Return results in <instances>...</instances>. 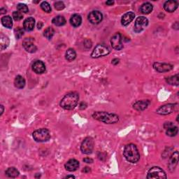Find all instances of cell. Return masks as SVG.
<instances>
[{
  "mask_svg": "<svg viewBox=\"0 0 179 179\" xmlns=\"http://www.w3.org/2000/svg\"><path fill=\"white\" fill-rule=\"evenodd\" d=\"M114 4V2L113 1H107L106 2V4L109 5V6H111V5H113Z\"/></svg>",
  "mask_w": 179,
  "mask_h": 179,
  "instance_id": "obj_46",
  "label": "cell"
},
{
  "mask_svg": "<svg viewBox=\"0 0 179 179\" xmlns=\"http://www.w3.org/2000/svg\"><path fill=\"white\" fill-rule=\"evenodd\" d=\"M83 162L86 163H93V160L91 159V158L87 157V158H85V159H83Z\"/></svg>",
  "mask_w": 179,
  "mask_h": 179,
  "instance_id": "obj_39",
  "label": "cell"
},
{
  "mask_svg": "<svg viewBox=\"0 0 179 179\" xmlns=\"http://www.w3.org/2000/svg\"><path fill=\"white\" fill-rule=\"evenodd\" d=\"M135 17V14L133 12H127L122 16L121 18V23L123 26H127L129 25Z\"/></svg>",
  "mask_w": 179,
  "mask_h": 179,
  "instance_id": "obj_18",
  "label": "cell"
},
{
  "mask_svg": "<svg viewBox=\"0 0 179 179\" xmlns=\"http://www.w3.org/2000/svg\"><path fill=\"white\" fill-rule=\"evenodd\" d=\"M76 58V53L73 48H69V49L66 51L65 53V58L66 60L69 61V62H71L75 60Z\"/></svg>",
  "mask_w": 179,
  "mask_h": 179,
  "instance_id": "obj_25",
  "label": "cell"
},
{
  "mask_svg": "<svg viewBox=\"0 0 179 179\" xmlns=\"http://www.w3.org/2000/svg\"><path fill=\"white\" fill-rule=\"evenodd\" d=\"M149 104H150L149 100L137 101L133 104V108L138 111H144L145 109H147Z\"/></svg>",
  "mask_w": 179,
  "mask_h": 179,
  "instance_id": "obj_16",
  "label": "cell"
},
{
  "mask_svg": "<svg viewBox=\"0 0 179 179\" xmlns=\"http://www.w3.org/2000/svg\"><path fill=\"white\" fill-rule=\"evenodd\" d=\"M111 44L114 49L120 50L123 48L122 43V36L120 33L115 34L111 39Z\"/></svg>",
  "mask_w": 179,
  "mask_h": 179,
  "instance_id": "obj_10",
  "label": "cell"
},
{
  "mask_svg": "<svg viewBox=\"0 0 179 179\" xmlns=\"http://www.w3.org/2000/svg\"><path fill=\"white\" fill-rule=\"evenodd\" d=\"M167 176L162 169L159 167H153L148 172L147 178H167Z\"/></svg>",
  "mask_w": 179,
  "mask_h": 179,
  "instance_id": "obj_6",
  "label": "cell"
},
{
  "mask_svg": "<svg viewBox=\"0 0 179 179\" xmlns=\"http://www.w3.org/2000/svg\"><path fill=\"white\" fill-rule=\"evenodd\" d=\"M178 104H167L165 105L161 106L157 110V113L160 115H168L173 113L177 108Z\"/></svg>",
  "mask_w": 179,
  "mask_h": 179,
  "instance_id": "obj_9",
  "label": "cell"
},
{
  "mask_svg": "<svg viewBox=\"0 0 179 179\" xmlns=\"http://www.w3.org/2000/svg\"><path fill=\"white\" fill-rule=\"evenodd\" d=\"M153 68L155 69L157 72L163 73L169 71L173 69V66L170 64L167 63H161V62H155L153 65Z\"/></svg>",
  "mask_w": 179,
  "mask_h": 179,
  "instance_id": "obj_13",
  "label": "cell"
},
{
  "mask_svg": "<svg viewBox=\"0 0 179 179\" xmlns=\"http://www.w3.org/2000/svg\"><path fill=\"white\" fill-rule=\"evenodd\" d=\"M41 8H42L43 11L46 13L51 12V7L50 6V4H48L47 2H43L41 4Z\"/></svg>",
  "mask_w": 179,
  "mask_h": 179,
  "instance_id": "obj_32",
  "label": "cell"
},
{
  "mask_svg": "<svg viewBox=\"0 0 179 179\" xmlns=\"http://www.w3.org/2000/svg\"><path fill=\"white\" fill-rule=\"evenodd\" d=\"M22 46L24 47L25 50L28 53H34L37 50V48L34 43V39L32 38H26L22 42Z\"/></svg>",
  "mask_w": 179,
  "mask_h": 179,
  "instance_id": "obj_11",
  "label": "cell"
},
{
  "mask_svg": "<svg viewBox=\"0 0 179 179\" xmlns=\"http://www.w3.org/2000/svg\"><path fill=\"white\" fill-rule=\"evenodd\" d=\"M13 18L16 21H19V20H22L23 16H22V13L20 11H14L13 13Z\"/></svg>",
  "mask_w": 179,
  "mask_h": 179,
  "instance_id": "obj_35",
  "label": "cell"
},
{
  "mask_svg": "<svg viewBox=\"0 0 179 179\" xmlns=\"http://www.w3.org/2000/svg\"><path fill=\"white\" fill-rule=\"evenodd\" d=\"M153 5L149 2H145L141 6L140 11L144 14H149L153 11Z\"/></svg>",
  "mask_w": 179,
  "mask_h": 179,
  "instance_id": "obj_22",
  "label": "cell"
},
{
  "mask_svg": "<svg viewBox=\"0 0 179 179\" xmlns=\"http://www.w3.org/2000/svg\"><path fill=\"white\" fill-rule=\"evenodd\" d=\"M2 23L5 27L8 28V29H11L13 27V20L11 17L10 16H5L2 18Z\"/></svg>",
  "mask_w": 179,
  "mask_h": 179,
  "instance_id": "obj_24",
  "label": "cell"
},
{
  "mask_svg": "<svg viewBox=\"0 0 179 179\" xmlns=\"http://www.w3.org/2000/svg\"><path fill=\"white\" fill-rule=\"evenodd\" d=\"M52 22L56 26H63L66 24V19L62 16H58L53 19Z\"/></svg>",
  "mask_w": 179,
  "mask_h": 179,
  "instance_id": "obj_27",
  "label": "cell"
},
{
  "mask_svg": "<svg viewBox=\"0 0 179 179\" xmlns=\"http://www.w3.org/2000/svg\"><path fill=\"white\" fill-rule=\"evenodd\" d=\"M17 9L20 12L24 13V14H27L29 11V9L27 6L26 4H18L17 5Z\"/></svg>",
  "mask_w": 179,
  "mask_h": 179,
  "instance_id": "obj_33",
  "label": "cell"
},
{
  "mask_svg": "<svg viewBox=\"0 0 179 179\" xmlns=\"http://www.w3.org/2000/svg\"><path fill=\"white\" fill-rule=\"evenodd\" d=\"M178 152L176 151L175 153H173L172 155H171L169 162V168L171 171H173L175 167H176V165H178Z\"/></svg>",
  "mask_w": 179,
  "mask_h": 179,
  "instance_id": "obj_19",
  "label": "cell"
},
{
  "mask_svg": "<svg viewBox=\"0 0 179 179\" xmlns=\"http://www.w3.org/2000/svg\"><path fill=\"white\" fill-rule=\"evenodd\" d=\"M94 148V141L91 137H87L81 145V150L84 154H90Z\"/></svg>",
  "mask_w": 179,
  "mask_h": 179,
  "instance_id": "obj_7",
  "label": "cell"
},
{
  "mask_svg": "<svg viewBox=\"0 0 179 179\" xmlns=\"http://www.w3.org/2000/svg\"><path fill=\"white\" fill-rule=\"evenodd\" d=\"M9 39L4 34H1L0 36V46H1V50H4V49L9 46Z\"/></svg>",
  "mask_w": 179,
  "mask_h": 179,
  "instance_id": "obj_26",
  "label": "cell"
},
{
  "mask_svg": "<svg viewBox=\"0 0 179 179\" xmlns=\"http://www.w3.org/2000/svg\"><path fill=\"white\" fill-rule=\"evenodd\" d=\"M79 162L75 159H71L65 164V169L69 171H74L79 168Z\"/></svg>",
  "mask_w": 179,
  "mask_h": 179,
  "instance_id": "obj_15",
  "label": "cell"
},
{
  "mask_svg": "<svg viewBox=\"0 0 179 179\" xmlns=\"http://www.w3.org/2000/svg\"><path fill=\"white\" fill-rule=\"evenodd\" d=\"M173 122H165V124H164V128H165V129H167V128H169V127L173 126Z\"/></svg>",
  "mask_w": 179,
  "mask_h": 179,
  "instance_id": "obj_38",
  "label": "cell"
},
{
  "mask_svg": "<svg viewBox=\"0 0 179 179\" xmlns=\"http://www.w3.org/2000/svg\"><path fill=\"white\" fill-rule=\"evenodd\" d=\"M54 6L55 9L58 10V11H61V10L65 9V4H64L62 2H56L54 4Z\"/></svg>",
  "mask_w": 179,
  "mask_h": 179,
  "instance_id": "obj_36",
  "label": "cell"
},
{
  "mask_svg": "<svg viewBox=\"0 0 179 179\" xmlns=\"http://www.w3.org/2000/svg\"><path fill=\"white\" fill-rule=\"evenodd\" d=\"M75 178V176H73V175H69V176H66V177H65V178Z\"/></svg>",
  "mask_w": 179,
  "mask_h": 179,
  "instance_id": "obj_47",
  "label": "cell"
},
{
  "mask_svg": "<svg viewBox=\"0 0 179 179\" xmlns=\"http://www.w3.org/2000/svg\"><path fill=\"white\" fill-rule=\"evenodd\" d=\"M15 86L18 89H22L25 86V80L21 76H17L14 81Z\"/></svg>",
  "mask_w": 179,
  "mask_h": 179,
  "instance_id": "obj_23",
  "label": "cell"
},
{
  "mask_svg": "<svg viewBox=\"0 0 179 179\" xmlns=\"http://www.w3.org/2000/svg\"><path fill=\"white\" fill-rule=\"evenodd\" d=\"M54 34H55L54 29H53V27H50L46 28V29L45 30L44 32H43V35H44V37L46 38L47 39H49V40L52 39Z\"/></svg>",
  "mask_w": 179,
  "mask_h": 179,
  "instance_id": "obj_31",
  "label": "cell"
},
{
  "mask_svg": "<svg viewBox=\"0 0 179 179\" xmlns=\"http://www.w3.org/2000/svg\"><path fill=\"white\" fill-rule=\"evenodd\" d=\"M111 50L108 46L104 44H99L94 48L93 53H91V58H99L109 55Z\"/></svg>",
  "mask_w": 179,
  "mask_h": 179,
  "instance_id": "obj_5",
  "label": "cell"
},
{
  "mask_svg": "<svg viewBox=\"0 0 179 179\" xmlns=\"http://www.w3.org/2000/svg\"><path fill=\"white\" fill-rule=\"evenodd\" d=\"M88 20L93 25H97L101 22L103 19V15L99 11H93L88 15Z\"/></svg>",
  "mask_w": 179,
  "mask_h": 179,
  "instance_id": "obj_12",
  "label": "cell"
},
{
  "mask_svg": "<svg viewBox=\"0 0 179 179\" xmlns=\"http://www.w3.org/2000/svg\"><path fill=\"white\" fill-rule=\"evenodd\" d=\"M93 117L106 124H114L119 121V116L117 115L106 111L94 112L93 114Z\"/></svg>",
  "mask_w": 179,
  "mask_h": 179,
  "instance_id": "obj_2",
  "label": "cell"
},
{
  "mask_svg": "<svg viewBox=\"0 0 179 179\" xmlns=\"http://www.w3.org/2000/svg\"><path fill=\"white\" fill-rule=\"evenodd\" d=\"M79 95L76 92H71L64 97L60 101V106L65 110H72L77 106Z\"/></svg>",
  "mask_w": 179,
  "mask_h": 179,
  "instance_id": "obj_1",
  "label": "cell"
},
{
  "mask_svg": "<svg viewBox=\"0 0 179 179\" xmlns=\"http://www.w3.org/2000/svg\"><path fill=\"white\" fill-rule=\"evenodd\" d=\"M43 25V24L42 23V22H38V24H37V28L39 30H41L42 28Z\"/></svg>",
  "mask_w": 179,
  "mask_h": 179,
  "instance_id": "obj_43",
  "label": "cell"
},
{
  "mask_svg": "<svg viewBox=\"0 0 179 179\" xmlns=\"http://www.w3.org/2000/svg\"><path fill=\"white\" fill-rule=\"evenodd\" d=\"M87 107V104L86 102H81L80 104V109H85Z\"/></svg>",
  "mask_w": 179,
  "mask_h": 179,
  "instance_id": "obj_40",
  "label": "cell"
},
{
  "mask_svg": "<svg viewBox=\"0 0 179 179\" xmlns=\"http://www.w3.org/2000/svg\"><path fill=\"white\" fill-rule=\"evenodd\" d=\"M173 28H174L175 30H178L179 26H178V22H175V24L173 25Z\"/></svg>",
  "mask_w": 179,
  "mask_h": 179,
  "instance_id": "obj_44",
  "label": "cell"
},
{
  "mask_svg": "<svg viewBox=\"0 0 179 179\" xmlns=\"http://www.w3.org/2000/svg\"><path fill=\"white\" fill-rule=\"evenodd\" d=\"M166 130H167V131H166V134H167V136L171 137L176 136V134H177L178 132V127L174 126V125L169 127V128H167Z\"/></svg>",
  "mask_w": 179,
  "mask_h": 179,
  "instance_id": "obj_29",
  "label": "cell"
},
{
  "mask_svg": "<svg viewBox=\"0 0 179 179\" xmlns=\"http://www.w3.org/2000/svg\"><path fill=\"white\" fill-rule=\"evenodd\" d=\"M124 157L129 162L137 163L140 159V154L136 145L133 144H127L124 148Z\"/></svg>",
  "mask_w": 179,
  "mask_h": 179,
  "instance_id": "obj_3",
  "label": "cell"
},
{
  "mask_svg": "<svg viewBox=\"0 0 179 179\" xmlns=\"http://www.w3.org/2000/svg\"><path fill=\"white\" fill-rule=\"evenodd\" d=\"M166 81H167V83H168L169 85L178 86L179 84L178 74H176V75L175 76H170V77L167 78V79H166Z\"/></svg>",
  "mask_w": 179,
  "mask_h": 179,
  "instance_id": "obj_30",
  "label": "cell"
},
{
  "mask_svg": "<svg viewBox=\"0 0 179 179\" xmlns=\"http://www.w3.org/2000/svg\"><path fill=\"white\" fill-rule=\"evenodd\" d=\"M6 9L1 8V9H0V14H6Z\"/></svg>",
  "mask_w": 179,
  "mask_h": 179,
  "instance_id": "obj_45",
  "label": "cell"
},
{
  "mask_svg": "<svg viewBox=\"0 0 179 179\" xmlns=\"http://www.w3.org/2000/svg\"><path fill=\"white\" fill-rule=\"evenodd\" d=\"M1 109H2V111H1V113H0V116H2V113H3V112H4V106L1 105Z\"/></svg>",
  "mask_w": 179,
  "mask_h": 179,
  "instance_id": "obj_48",
  "label": "cell"
},
{
  "mask_svg": "<svg viewBox=\"0 0 179 179\" xmlns=\"http://www.w3.org/2000/svg\"><path fill=\"white\" fill-rule=\"evenodd\" d=\"M35 20L33 18H28L24 21L23 28L25 31L30 32L32 31L34 28Z\"/></svg>",
  "mask_w": 179,
  "mask_h": 179,
  "instance_id": "obj_20",
  "label": "cell"
},
{
  "mask_svg": "<svg viewBox=\"0 0 179 179\" xmlns=\"http://www.w3.org/2000/svg\"><path fill=\"white\" fill-rule=\"evenodd\" d=\"M32 70L37 74H43L46 71V66L42 61L37 60L33 63L32 65Z\"/></svg>",
  "mask_w": 179,
  "mask_h": 179,
  "instance_id": "obj_14",
  "label": "cell"
},
{
  "mask_svg": "<svg viewBox=\"0 0 179 179\" xmlns=\"http://www.w3.org/2000/svg\"><path fill=\"white\" fill-rule=\"evenodd\" d=\"M148 25V20L144 16L138 17L135 21L134 31L139 33L144 30V28Z\"/></svg>",
  "mask_w": 179,
  "mask_h": 179,
  "instance_id": "obj_8",
  "label": "cell"
},
{
  "mask_svg": "<svg viewBox=\"0 0 179 179\" xmlns=\"http://www.w3.org/2000/svg\"><path fill=\"white\" fill-rule=\"evenodd\" d=\"M178 3L176 1H167L164 4V9L166 11L172 13L177 9Z\"/></svg>",
  "mask_w": 179,
  "mask_h": 179,
  "instance_id": "obj_17",
  "label": "cell"
},
{
  "mask_svg": "<svg viewBox=\"0 0 179 179\" xmlns=\"http://www.w3.org/2000/svg\"><path fill=\"white\" fill-rule=\"evenodd\" d=\"M14 33H15V36H16V38L17 39H20L22 37V35L24 34V31L22 28L20 27H17L14 30Z\"/></svg>",
  "mask_w": 179,
  "mask_h": 179,
  "instance_id": "obj_34",
  "label": "cell"
},
{
  "mask_svg": "<svg viewBox=\"0 0 179 179\" xmlns=\"http://www.w3.org/2000/svg\"><path fill=\"white\" fill-rule=\"evenodd\" d=\"M19 171L15 167H9L6 171V174L9 178H16L19 176Z\"/></svg>",
  "mask_w": 179,
  "mask_h": 179,
  "instance_id": "obj_28",
  "label": "cell"
},
{
  "mask_svg": "<svg viewBox=\"0 0 179 179\" xmlns=\"http://www.w3.org/2000/svg\"><path fill=\"white\" fill-rule=\"evenodd\" d=\"M119 61H120L119 59H117V58H116V59H113V60H112L111 63L113 64V65H117V64L119 63Z\"/></svg>",
  "mask_w": 179,
  "mask_h": 179,
  "instance_id": "obj_41",
  "label": "cell"
},
{
  "mask_svg": "<svg viewBox=\"0 0 179 179\" xmlns=\"http://www.w3.org/2000/svg\"><path fill=\"white\" fill-rule=\"evenodd\" d=\"M92 46V42L90 40H86L84 42V47H87L88 49L90 48Z\"/></svg>",
  "mask_w": 179,
  "mask_h": 179,
  "instance_id": "obj_37",
  "label": "cell"
},
{
  "mask_svg": "<svg viewBox=\"0 0 179 179\" xmlns=\"http://www.w3.org/2000/svg\"><path fill=\"white\" fill-rule=\"evenodd\" d=\"M32 136L37 142H46L50 139L49 130L45 128L35 130L33 132Z\"/></svg>",
  "mask_w": 179,
  "mask_h": 179,
  "instance_id": "obj_4",
  "label": "cell"
},
{
  "mask_svg": "<svg viewBox=\"0 0 179 179\" xmlns=\"http://www.w3.org/2000/svg\"><path fill=\"white\" fill-rule=\"evenodd\" d=\"M90 169L89 167H85L84 168V169L83 170V171L84 173H89V172H90Z\"/></svg>",
  "mask_w": 179,
  "mask_h": 179,
  "instance_id": "obj_42",
  "label": "cell"
},
{
  "mask_svg": "<svg viewBox=\"0 0 179 179\" xmlns=\"http://www.w3.org/2000/svg\"><path fill=\"white\" fill-rule=\"evenodd\" d=\"M82 22V18L78 14H74L70 18V23L74 27H78L80 26Z\"/></svg>",
  "mask_w": 179,
  "mask_h": 179,
  "instance_id": "obj_21",
  "label": "cell"
}]
</instances>
